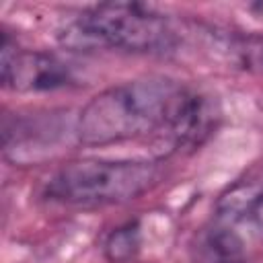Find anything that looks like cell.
Segmentation results:
<instances>
[{
	"instance_id": "3",
	"label": "cell",
	"mask_w": 263,
	"mask_h": 263,
	"mask_svg": "<svg viewBox=\"0 0 263 263\" xmlns=\"http://www.w3.org/2000/svg\"><path fill=\"white\" fill-rule=\"evenodd\" d=\"M162 179L154 160H76L55 168L41 185V197L70 208L129 203L152 191Z\"/></svg>"
},
{
	"instance_id": "1",
	"label": "cell",
	"mask_w": 263,
	"mask_h": 263,
	"mask_svg": "<svg viewBox=\"0 0 263 263\" xmlns=\"http://www.w3.org/2000/svg\"><path fill=\"white\" fill-rule=\"evenodd\" d=\"M214 125L210 101L166 76L136 78L97 92L76 115L82 146L156 136L173 150L199 144Z\"/></svg>"
},
{
	"instance_id": "7",
	"label": "cell",
	"mask_w": 263,
	"mask_h": 263,
	"mask_svg": "<svg viewBox=\"0 0 263 263\" xmlns=\"http://www.w3.org/2000/svg\"><path fill=\"white\" fill-rule=\"evenodd\" d=\"M214 49L234 68L263 74V33L210 29Z\"/></svg>"
},
{
	"instance_id": "8",
	"label": "cell",
	"mask_w": 263,
	"mask_h": 263,
	"mask_svg": "<svg viewBox=\"0 0 263 263\" xmlns=\"http://www.w3.org/2000/svg\"><path fill=\"white\" fill-rule=\"evenodd\" d=\"M142 245V232L138 222H125L117 228H113L103 245L105 257L111 263H129Z\"/></svg>"
},
{
	"instance_id": "2",
	"label": "cell",
	"mask_w": 263,
	"mask_h": 263,
	"mask_svg": "<svg viewBox=\"0 0 263 263\" xmlns=\"http://www.w3.org/2000/svg\"><path fill=\"white\" fill-rule=\"evenodd\" d=\"M60 41L74 49H117L164 55L175 51L179 35L166 14L138 2H105L68 21Z\"/></svg>"
},
{
	"instance_id": "4",
	"label": "cell",
	"mask_w": 263,
	"mask_h": 263,
	"mask_svg": "<svg viewBox=\"0 0 263 263\" xmlns=\"http://www.w3.org/2000/svg\"><path fill=\"white\" fill-rule=\"evenodd\" d=\"M205 263H253L263 251V173L247 175L220 193L201 234Z\"/></svg>"
},
{
	"instance_id": "5",
	"label": "cell",
	"mask_w": 263,
	"mask_h": 263,
	"mask_svg": "<svg viewBox=\"0 0 263 263\" xmlns=\"http://www.w3.org/2000/svg\"><path fill=\"white\" fill-rule=\"evenodd\" d=\"M76 138V119H68V111H39L29 115H6L2 123L4 158L14 164H35L51 158Z\"/></svg>"
},
{
	"instance_id": "6",
	"label": "cell",
	"mask_w": 263,
	"mask_h": 263,
	"mask_svg": "<svg viewBox=\"0 0 263 263\" xmlns=\"http://www.w3.org/2000/svg\"><path fill=\"white\" fill-rule=\"evenodd\" d=\"M0 55V78L6 88L18 92H41L74 84L72 68L66 62L45 51L21 49L8 33H2Z\"/></svg>"
}]
</instances>
